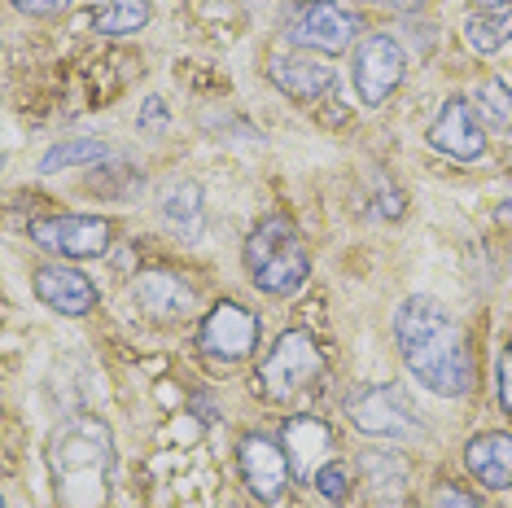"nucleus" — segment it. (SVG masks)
<instances>
[{"label": "nucleus", "mask_w": 512, "mask_h": 508, "mask_svg": "<svg viewBox=\"0 0 512 508\" xmlns=\"http://www.w3.org/2000/svg\"><path fill=\"white\" fill-rule=\"evenodd\" d=\"M394 338H399V351L407 368H412V377L434 395L460 399L473 390V360L469 346H464V333L451 320V311L434 303L429 294H412L399 303Z\"/></svg>", "instance_id": "nucleus-1"}, {"label": "nucleus", "mask_w": 512, "mask_h": 508, "mask_svg": "<svg viewBox=\"0 0 512 508\" xmlns=\"http://www.w3.org/2000/svg\"><path fill=\"white\" fill-rule=\"evenodd\" d=\"M49 473L62 508H106L114 482V434L92 412L57 421L49 438Z\"/></svg>", "instance_id": "nucleus-2"}, {"label": "nucleus", "mask_w": 512, "mask_h": 508, "mask_svg": "<svg viewBox=\"0 0 512 508\" xmlns=\"http://www.w3.org/2000/svg\"><path fill=\"white\" fill-rule=\"evenodd\" d=\"M246 268L254 285L267 294H298L311 276V254L302 246L298 228L285 215H267L246 237Z\"/></svg>", "instance_id": "nucleus-3"}, {"label": "nucleus", "mask_w": 512, "mask_h": 508, "mask_svg": "<svg viewBox=\"0 0 512 508\" xmlns=\"http://www.w3.org/2000/svg\"><path fill=\"white\" fill-rule=\"evenodd\" d=\"M320 373H324V355H320L316 338L302 329H289L276 338L272 355L259 364V390H263V399H272V403H294L316 386Z\"/></svg>", "instance_id": "nucleus-4"}, {"label": "nucleus", "mask_w": 512, "mask_h": 508, "mask_svg": "<svg viewBox=\"0 0 512 508\" xmlns=\"http://www.w3.org/2000/svg\"><path fill=\"white\" fill-rule=\"evenodd\" d=\"M346 417L359 434L390 438V443H407V438L425 434V421L412 412V403L403 399L399 386H364L355 395H346Z\"/></svg>", "instance_id": "nucleus-5"}, {"label": "nucleus", "mask_w": 512, "mask_h": 508, "mask_svg": "<svg viewBox=\"0 0 512 508\" xmlns=\"http://www.w3.org/2000/svg\"><path fill=\"white\" fill-rule=\"evenodd\" d=\"M285 36L298 49L342 53L359 36V14L342 9L337 0H294L285 14Z\"/></svg>", "instance_id": "nucleus-6"}, {"label": "nucleus", "mask_w": 512, "mask_h": 508, "mask_svg": "<svg viewBox=\"0 0 512 508\" xmlns=\"http://www.w3.org/2000/svg\"><path fill=\"white\" fill-rule=\"evenodd\" d=\"M403 75H407V53L390 31H372V36L355 49L351 79H355V92L368 101V106H381V101L403 84Z\"/></svg>", "instance_id": "nucleus-7"}, {"label": "nucleus", "mask_w": 512, "mask_h": 508, "mask_svg": "<svg viewBox=\"0 0 512 508\" xmlns=\"http://www.w3.org/2000/svg\"><path fill=\"white\" fill-rule=\"evenodd\" d=\"M31 241L62 259H97L110 246V219L97 215H44L31 224Z\"/></svg>", "instance_id": "nucleus-8"}, {"label": "nucleus", "mask_w": 512, "mask_h": 508, "mask_svg": "<svg viewBox=\"0 0 512 508\" xmlns=\"http://www.w3.org/2000/svg\"><path fill=\"white\" fill-rule=\"evenodd\" d=\"M197 346H202V355H211L219 364L250 360L254 346H259V320L241 303H219V307H211V316L202 320Z\"/></svg>", "instance_id": "nucleus-9"}, {"label": "nucleus", "mask_w": 512, "mask_h": 508, "mask_svg": "<svg viewBox=\"0 0 512 508\" xmlns=\"http://www.w3.org/2000/svg\"><path fill=\"white\" fill-rule=\"evenodd\" d=\"M425 141H429V149L456 158V163H477V158L486 154V136H482L477 114H473V106L464 97L442 101V110L434 114V123H429Z\"/></svg>", "instance_id": "nucleus-10"}, {"label": "nucleus", "mask_w": 512, "mask_h": 508, "mask_svg": "<svg viewBox=\"0 0 512 508\" xmlns=\"http://www.w3.org/2000/svg\"><path fill=\"white\" fill-rule=\"evenodd\" d=\"M237 460H241V478H246V487L259 495L263 504L281 500L285 487H289V456L276 447V438H267L259 430L241 434Z\"/></svg>", "instance_id": "nucleus-11"}, {"label": "nucleus", "mask_w": 512, "mask_h": 508, "mask_svg": "<svg viewBox=\"0 0 512 508\" xmlns=\"http://www.w3.org/2000/svg\"><path fill=\"white\" fill-rule=\"evenodd\" d=\"M267 75H272V84L294 101H316L337 84V71L311 49H294V53L272 57V62H267Z\"/></svg>", "instance_id": "nucleus-12"}, {"label": "nucleus", "mask_w": 512, "mask_h": 508, "mask_svg": "<svg viewBox=\"0 0 512 508\" xmlns=\"http://www.w3.org/2000/svg\"><path fill=\"white\" fill-rule=\"evenodd\" d=\"M31 285H36L40 303L53 307L57 316H88V311L97 307V285H92L84 272H75V268L44 263V268H36V276H31Z\"/></svg>", "instance_id": "nucleus-13"}, {"label": "nucleus", "mask_w": 512, "mask_h": 508, "mask_svg": "<svg viewBox=\"0 0 512 508\" xmlns=\"http://www.w3.org/2000/svg\"><path fill=\"white\" fill-rule=\"evenodd\" d=\"M136 303L149 320H162V325H171V320H189L197 311V294L189 290V281H180L176 272H141L136 276Z\"/></svg>", "instance_id": "nucleus-14"}, {"label": "nucleus", "mask_w": 512, "mask_h": 508, "mask_svg": "<svg viewBox=\"0 0 512 508\" xmlns=\"http://www.w3.org/2000/svg\"><path fill=\"white\" fill-rule=\"evenodd\" d=\"M464 469L482 487L508 491L512 487V434H477L464 447Z\"/></svg>", "instance_id": "nucleus-15"}, {"label": "nucleus", "mask_w": 512, "mask_h": 508, "mask_svg": "<svg viewBox=\"0 0 512 508\" xmlns=\"http://www.w3.org/2000/svg\"><path fill=\"white\" fill-rule=\"evenodd\" d=\"M285 447H289V465H294L302 478H316L320 465L333 460V434L329 425L311 421V417H294L285 425Z\"/></svg>", "instance_id": "nucleus-16"}, {"label": "nucleus", "mask_w": 512, "mask_h": 508, "mask_svg": "<svg viewBox=\"0 0 512 508\" xmlns=\"http://www.w3.org/2000/svg\"><path fill=\"white\" fill-rule=\"evenodd\" d=\"M202 206H206L202 184H197V180H180V184H171V189L162 193L158 211H162V219H167L171 233L197 237V233H202Z\"/></svg>", "instance_id": "nucleus-17"}, {"label": "nucleus", "mask_w": 512, "mask_h": 508, "mask_svg": "<svg viewBox=\"0 0 512 508\" xmlns=\"http://www.w3.org/2000/svg\"><path fill=\"white\" fill-rule=\"evenodd\" d=\"M469 106L477 114V123L495 127V132H512V88L499 75H486L482 84H477Z\"/></svg>", "instance_id": "nucleus-18"}, {"label": "nucleus", "mask_w": 512, "mask_h": 508, "mask_svg": "<svg viewBox=\"0 0 512 508\" xmlns=\"http://www.w3.org/2000/svg\"><path fill=\"white\" fill-rule=\"evenodd\" d=\"M149 22V0H101L92 14V31L101 36H132Z\"/></svg>", "instance_id": "nucleus-19"}, {"label": "nucleus", "mask_w": 512, "mask_h": 508, "mask_svg": "<svg viewBox=\"0 0 512 508\" xmlns=\"http://www.w3.org/2000/svg\"><path fill=\"white\" fill-rule=\"evenodd\" d=\"M464 40L473 53H499L512 40V9H486L464 22Z\"/></svg>", "instance_id": "nucleus-20"}, {"label": "nucleus", "mask_w": 512, "mask_h": 508, "mask_svg": "<svg viewBox=\"0 0 512 508\" xmlns=\"http://www.w3.org/2000/svg\"><path fill=\"white\" fill-rule=\"evenodd\" d=\"M97 163H110V145L106 141H66V145H53L49 154L40 158V171L97 167Z\"/></svg>", "instance_id": "nucleus-21"}, {"label": "nucleus", "mask_w": 512, "mask_h": 508, "mask_svg": "<svg viewBox=\"0 0 512 508\" xmlns=\"http://www.w3.org/2000/svg\"><path fill=\"white\" fill-rule=\"evenodd\" d=\"M311 487H316L324 500H333V504H337V500H346V487H351V482H346V469L337 465V456L329 460V465H320V469H316Z\"/></svg>", "instance_id": "nucleus-22"}, {"label": "nucleus", "mask_w": 512, "mask_h": 508, "mask_svg": "<svg viewBox=\"0 0 512 508\" xmlns=\"http://www.w3.org/2000/svg\"><path fill=\"white\" fill-rule=\"evenodd\" d=\"M434 508H482V504H477V495L456 487V482H442L434 491Z\"/></svg>", "instance_id": "nucleus-23"}, {"label": "nucleus", "mask_w": 512, "mask_h": 508, "mask_svg": "<svg viewBox=\"0 0 512 508\" xmlns=\"http://www.w3.org/2000/svg\"><path fill=\"white\" fill-rule=\"evenodd\" d=\"M158 127H167V106H162V97H149L141 106V132L154 136Z\"/></svg>", "instance_id": "nucleus-24"}, {"label": "nucleus", "mask_w": 512, "mask_h": 508, "mask_svg": "<svg viewBox=\"0 0 512 508\" xmlns=\"http://www.w3.org/2000/svg\"><path fill=\"white\" fill-rule=\"evenodd\" d=\"M499 403H504V412L512 417V346L499 355Z\"/></svg>", "instance_id": "nucleus-25"}, {"label": "nucleus", "mask_w": 512, "mask_h": 508, "mask_svg": "<svg viewBox=\"0 0 512 508\" xmlns=\"http://www.w3.org/2000/svg\"><path fill=\"white\" fill-rule=\"evenodd\" d=\"M14 9H22V14H36V18H53L66 9V0H9Z\"/></svg>", "instance_id": "nucleus-26"}, {"label": "nucleus", "mask_w": 512, "mask_h": 508, "mask_svg": "<svg viewBox=\"0 0 512 508\" xmlns=\"http://www.w3.org/2000/svg\"><path fill=\"white\" fill-rule=\"evenodd\" d=\"M372 5H390V9H399V14H416V9H425L429 0H372Z\"/></svg>", "instance_id": "nucleus-27"}, {"label": "nucleus", "mask_w": 512, "mask_h": 508, "mask_svg": "<svg viewBox=\"0 0 512 508\" xmlns=\"http://www.w3.org/2000/svg\"><path fill=\"white\" fill-rule=\"evenodd\" d=\"M473 5H477V9H504L508 0H473Z\"/></svg>", "instance_id": "nucleus-28"}, {"label": "nucleus", "mask_w": 512, "mask_h": 508, "mask_svg": "<svg viewBox=\"0 0 512 508\" xmlns=\"http://www.w3.org/2000/svg\"><path fill=\"white\" fill-rule=\"evenodd\" d=\"M0 167H5V154H0Z\"/></svg>", "instance_id": "nucleus-29"}, {"label": "nucleus", "mask_w": 512, "mask_h": 508, "mask_svg": "<svg viewBox=\"0 0 512 508\" xmlns=\"http://www.w3.org/2000/svg\"><path fill=\"white\" fill-rule=\"evenodd\" d=\"M0 508H5V500H0Z\"/></svg>", "instance_id": "nucleus-30"}]
</instances>
